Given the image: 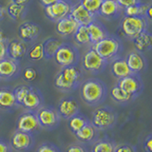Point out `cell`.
<instances>
[{"label":"cell","instance_id":"6da1fadb","mask_svg":"<svg viewBox=\"0 0 152 152\" xmlns=\"http://www.w3.org/2000/svg\"><path fill=\"white\" fill-rule=\"evenodd\" d=\"M108 89L102 80L90 78L82 82L80 86V96L89 107H99L107 97Z\"/></svg>","mask_w":152,"mask_h":152},{"label":"cell","instance_id":"7a4b0ae2","mask_svg":"<svg viewBox=\"0 0 152 152\" xmlns=\"http://www.w3.org/2000/svg\"><path fill=\"white\" fill-rule=\"evenodd\" d=\"M82 69L78 65L65 66L55 75L53 85L62 92L73 91L82 84Z\"/></svg>","mask_w":152,"mask_h":152},{"label":"cell","instance_id":"3957f363","mask_svg":"<svg viewBox=\"0 0 152 152\" xmlns=\"http://www.w3.org/2000/svg\"><path fill=\"white\" fill-rule=\"evenodd\" d=\"M117 112L109 106L97 107L92 114L90 124L99 131H104L112 128L117 123Z\"/></svg>","mask_w":152,"mask_h":152},{"label":"cell","instance_id":"277c9868","mask_svg":"<svg viewBox=\"0 0 152 152\" xmlns=\"http://www.w3.org/2000/svg\"><path fill=\"white\" fill-rule=\"evenodd\" d=\"M91 48L101 58L107 61V63L118 58V55L122 50L121 42L117 38L112 36L104 38L101 41L97 42L96 44L92 45Z\"/></svg>","mask_w":152,"mask_h":152},{"label":"cell","instance_id":"5b68a950","mask_svg":"<svg viewBox=\"0 0 152 152\" xmlns=\"http://www.w3.org/2000/svg\"><path fill=\"white\" fill-rule=\"evenodd\" d=\"M53 59L57 65L65 68V66L77 65L80 60V54L75 46L69 43H62V45L55 52Z\"/></svg>","mask_w":152,"mask_h":152},{"label":"cell","instance_id":"8992f818","mask_svg":"<svg viewBox=\"0 0 152 152\" xmlns=\"http://www.w3.org/2000/svg\"><path fill=\"white\" fill-rule=\"evenodd\" d=\"M36 112L39 126L43 129L53 130L60 125L61 118L56 108L52 106H43Z\"/></svg>","mask_w":152,"mask_h":152},{"label":"cell","instance_id":"52a82bcc","mask_svg":"<svg viewBox=\"0 0 152 152\" xmlns=\"http://www.w3.org/2000/svg\"><path fill=\"white\" fill-rule=\"evenodd\" d=\"M146 27L147 23L145 17L141 16H125L121 23L123 33L131 40L144 31H146Z\"/></svg>","mask_w":152,"mask_h":152},{"label":"cell","instance_id":"ba28073f","mask_svg":"<svg viewBox=\"0 0 152 152\" xmlns=\"http://www.w3.org/2000/svg\"><path fill=\"white\" fill-rule=\"evenodd\" d=\"M117 86L127 94L137 99L144 91L145 85L140 74H133L126 76L118 80Z\"/></svg>","mask_w":152,"mask_h":152},{"label":"cell","instance_id":"9c48e42d","mask_svg":"<svg viewBox=\"0 0 152 152\" xmlns=\"http://www.w3.org/2000/svg\"><path fill=\"white\" fill-rule=\"evenodd\" d=\"M107 62L101 58L92 48L86 51L82 60V66L83 69L92 74H99L102 73L107 68Z\"/></svg>","mask_w":152,"mask_h":152},{"label":"cell","instance_id":"30bf717a","mask_svg":"<svg viewBox=\"0 0 152 152\" xmlns=\"http://www.w3.org/2000/svg\"><path fill=\"white\" fill-rule=\"evenodd\" d=\"M41 127L38 123L36 112L26 110L20 114L16 122V130L28 133L30 135H35L39 133Z\"/></svg>","mask_w":152,"mask_h":152},{"label":"cell","instance_id":"8fae6325","mask_svg":"<svg viewBox=\"0 0 152 152\" xmlns=\"http://www.w3.org/2000/svg\"><path fill=\"white\" fill-rule=\"evenodd\" d=\"M56 110L61 119L68 121L71 117L80 113V104L73 97H65L59 101Z\"/></svg>","mask_w":152,"mask_h":152},{"label":"cell","instance_id":"7c38bea8","mask_svg":"<svg viewBox=\"0 0 152 152\" xmlns=\"http://www.w3.org/2000/svg\"><path fill=\"white\" fill-rule=\"evenodd\" d=\"M34 145V139L33 136L28 134V133L15 130L10 139V145L17 152L28 151L32 148Z\"/></svg>","mask_w":152,"mask_h":152},{"label":"cell","instance_id":"4fadbf2b","mask_svg":"<svg viewBox=\"0 0 152 152\" xmlns=\"http://www.w3.org/2000/svg\"><path fill=\"white\" fill-rule=\"evenodd\" d=\"M71 9V5L66 0H58L50 6L45 7V13L52 21H59L68 16Z\"/></svg>","mask_w":152,"mask_h":152},{"label":"cell","instance_id":"5bb4252c","mask_svg":"<svg viewBox=\"0 0 152 152\" xmlns=\"http://www.w3.org/2000/svg\"><path fill=\"white\" fill-rule=\"evenodd\" d=\"M20 71L21 69L18 62L9 58V57L0 61V80H14L20 74Z\"/></svg>","mask_w":152,"mask_h":152},{"label":"cell","instance_id":"9a60e30c","mask_svg":"<svg viewBox=\"0 0 152 152\" xmlns=\"http://www.w3.org/2000/svg\"><path fill=\"white\" fill-rule=\"evenodd\" d=\"M44 106V97L39 89L31 87L26 97L24 98L22 106L28 111H36Z\"/></svg>","mask_w":152,"mask_h":152},{"label":"cell","instance_id":"2e32d148","mask_svg":"<svg viewBox=\"0 0 152 152\" xmlns=\"http://www.w3.org/2000/svg\"><path fill=\"white\" fill-rule=\"evenodd\" d=\"M69 16L72 17L74 20L78 23L79 26H85L87 27L89 23H91L94 20V15L87 11L84 6L80 2L71 6Z\"/></svg>","mask_w":152,"mask_h":152},{"label":"cell","instance_id":"e0dca14e","mask_svg":"<svg viewBox=\"0 0 152 152\" xmlns=\"http://www.w3.org/2000/svg\"><path fill=\"white\" fill-rule=\"evenodd\" d=\"M76 140L82 145H92L99 140V130L96 129L90 122L74 134Z\"/></svg>","mask_w":152,"mask_h":152},{"label":"cell","instance_id":"ac0fdd59","mask_svg":"<svg viewBox=\"0 0 152 152\" xmlns=\"http://www.w3.org/2000/svg\"><path fill=\"white\" fill-rule=\"evenodd\" d=\"M128 69L133 74H140L146 68V61L145 56L136 50L131 51L126 58Z\"/></svg>","mask_w":152,"mask_h":152},{"label":"cell","instance_id":"d6986e66","mask_svg":"<svg viewBox=\"0 0 152 152\" xmlns=\"http://www.w3.org/2000/svg\"><path fill=\"white\" fill-rule=\"evenodd\" d=\"M13 88H0V110L5 112L13 111L17 107Z\"/></svg>","mask_w":152,"mask_h":152},{"label":"cell","instance_id":"ffe728a7","mask_svg":"<svg viewBox=\"0 0 152 152\" xmlns=\"http://www.w3.org/2000/svg\"><path fill=\"white\" fill-rule=\"evenodd\" d=\"M78 27H79L78 23L71 16L68 15L56 22L55 31L60 36L68 37L70 35H73L76 30L78 28Z\"/></svg>","mask_w":152,"mask_h":152},{"label":"cell","instance_id":"44dd1931","mask_svg":"<svg viewBox=\"0 0 152 152\" xmlns=\"http://www.w3.org/2000/svg\"><path fill=\"white\" fill-rule=\"evenodd\" d=\"M40 28L35 23L27 21L22 23L18 28V36L23 42L33 41L39 35Z\"/></svg>","mask_w":152,"mask_h":152},{"label":"cell","instance_id":"7402d4cb","mask_svg":"<svg viewBox=\"0 0 152 152\" xmlns=\"http://www.w3.org/2000/svg\"><path fill=\"white\" fill-rule=\"evenodd\" d=\"M8 57L16 62L21 61L27 53V45L20 39H13L8 43Z\"/></svg>","mask_w":152,"mask_h":152},{"label":"cell","instance_id":"603a6c76","mask_svg":"<svg viewBox=\"0 0 152 152\" xmlns=\"http://www.w3.org/2000/svg\"><path fill=\"white\" fill-rule=\"evenodd\" d=\"M87 30L88 32L89 41L91 45L96 44L97 42L101 41L104 38L108 36V33L107 31L106 30V28L98 21L93 20L91 23H89L87 26Z\"/></svg>","mask_w":152,"mask_h":152},{"label":"cell","instance_id":"cb8c5ba5","mask_svg":"<svg viewBox=\"0 0 152 152\" xmlns=\"http://www.w3.org/2000/svg\"><path fill=\"white\" fill-rule=\"evenodd\" d=\"M122 8L116 0H103L98 13L106 18H114L121 12Z\"/></svg>","mask_w":152,"mask_h":152},{"label":"cell","instance_id":"d4e9b609","mask_svg":"<svg viewBox=\"0 0 152 152\" xmlns=\"http://www.w3.org/2000/svg\"><path fill=\"white\" fill-rule=\"evenodd\" d=\"M110 71H111V74L118 80L131 74V71L129 70V69H128V66L126 65V59L120 58V57L114 59L111 62Z\"/></svg>","mask_w":152,"mask_h":152},{"label":"cell","instance_id":"484cf974","mask_svg":"<svg viewBox=\"0 0 152 152\" xmlns=\"http://www.w3.org/2000/svg\"><path fill=\"white\" fill-rule=\"evenodd\" d=\"M132 41L134 43L136 51L142 53V52H145L151 49L152 35L148 31H144Z\"/></svg>","mask_w":152,"mask_h":152},{"label":"cell","instance_id":"4316f807","mask_svg":"<svg viewBox=\"0 0 152 152\" xmlns=\"http://www.w3.org/2000/svg\"><path fill=\"white\" fill-rule=\"evenodd\" d=\"M109 95H110L111 99L113 100L114 102L119 104H127L131 102H133L134 100H136L133 96L131 95L127 94L126 92L124 91L123 89H121L120 88L118 87L117 85H115L114 87L111 88L110 92H109Z\"/></svg>","mask_w":152,"mask_h":152},{"label":"cell","instance_id":"83f0119b","mask_svg":"<svg viewBox=\"0 0 152 152\" xmlns=\"http://www.w3.org/2000/svg\"><path fill=\"white\" fill-rule=\"evenodd\" d=\"M89 123V119L82 113H78L68 120V126L70 132L74 135L81 128H83L87 124Z\"/></svg>","mask_w":152,"mask_h":152},{"label":"cell","instance_id":"f1b7e54d","mask_svg":"<svg viewBox=\"0 0 152 152\" xmlns=\"http://www.w3.org/2000/svg\"><path fill=\"white\" fill-rule=\"evenodd\" d=\"M43 43L44 47V55L46 59H51L53 58L55 52L59 49V47L62 45V42L55 38H48Z\"/></svg>","mask_w":152,"mask_h":152},{"label":"cell","instance_id":"f546056e","mask_svg":"<svg viewBox=\"0 0 152 152\" xmlns=\"http://www.w3.org/2000/svg\"><path fill=\"white\" fill-rule=\"evenodd\" d=\"M116 144L109 139L97 140L92 144L91 152H114Z\"/></svg>","mask_w":152,"mask_h":152},{"label":"cell","instance_id":"4dcf8cb0","mask_svg":"<svg viewBox=\"0 0 152 152\" xmlns=\"http://www.w3.org/2000/svg\"><path fill=\"white\" fill-rule=\"evenodd\" d=\"M149 5L138 3L128 8L124 9V13L126 16H141L145 17V12L148 9Z\"/></svg>","mask_w":152,"mask_h":152},{"label":"cell","instance_id":"1f68e13d","mask_svg":"<svg viewBox=\"0 0 152 152\" xmlns=\"http://www.w3.org/2000/svg\"><path fill=\"white\" fill-rule=\"evenodd\" d=\"M73 38H74L75 43L79 46H85V45L90 44L88 32L87 30V27H85V26L78 27V28L76 30V31L73 34Z\"/></svg>","mask_w":152,"mask_h":152},{"label":"cell","instance_id":"d6a6232c","mask_svg":"<svg viewBox=\"0 0 152 152\" xmlns=\"http://www.w3.org/2000/svg\"><path fill=\"white\" fill-rule=\"evenodd\" d=\"M7 12L9 13V15L11 16L13 20H18L22 17L26 11V5L22 4H16L11 2L9 4L8 8H6Z\"/></svg>","mask_w":152,"mask_h":152},{"label":"cell","instance_id":"836d02e7","mask_svg":"<svg viewBox=\"0 0 152 152\" xmlns=\"http://www.w3.org/2000/svg\"><path fill=\"white\" fill-rule=\"evenodd\" d=\"M28 57L31 61H40L45 58L43 43H36L28 51Z\"/></svg>","mask_w":152,"mask_h":152},{"label":"cell","instance_id":"e575fe53","mask_svg":"<svg viewBox=\"0 0 152 152\" xmlns=\"http://www.w3.org/2000/svg\"><path fill=\"white\" fill-rule=\"evenodd\" d=\"M102 1L103 0H80V3L83 5L84 8L87 11H88L91 14L95 15L99 12Z\"/></svg>","mask_w":152,"mask_h":152},{"label":"cell","instance_id":"d590c367","mask_svg":"<svg viewBox=\"0 0 152 152\" xmlns=\"http://www.w3.org/2000/svg\"><path fill=\"white\" fill-rule=\"evenodd\" d=\"M30 88H31L30 86H23V85H19L15 88H13L14 96H15L16 104H17L18 107L22 106L23 100L26 97V95L28 92Z\"/></svg>","mask_w":152,"mask_h":152},{"label":"cell","instance_id":"8d00e7d4","mask_svg":"<svg viewBox=\"0 0 152 152\" xmlns=\"http://www.w3.org/2000/svg\"><path fill=\"white\" fill-rule=\"evenodd\" d=\"M37 78V71L32 66H28L23 70V79L28 83L33 82Z\"/></svg>","mask_w":152,"mask_h":152},{"label":"cell","instance_id":"74e56055","mask_svg":"<svg viewBox=\"0 0 152 152\" xmlns=\"http://www.w3.org/2000/svg\"><path fill=\"white\" fill-rule=\"evenodd\" d=\"M36 152H61L58 146L50 142H45L38 146Z\"/></svg>","mask_w":152,"mask_h":152},{"label":"cell","instance_id":"f35d334b","mask_svg":"<svg viewBox=\"0 0 152 152\" xmlns=\"http://www.w3.org/2000/svg\"><path fill=\"white\" fill-rule=\"evenodd\" d=\"M114 152H137V149L134 145L130 144H120L116 145Z\"/></svg>","mask_w":152,"mask_h":152},{"label":"cell","instance_id":"ab89813d","mask_svg":"<svg viewBox=\"0 0 152 152\" xmlns=\"http://www.w3.org/2000/svg\"><path fill=\"white\" fill-rule=\"evenodd\" d=\"M66 152H88L85 145L82 144H71L68 146Z\"/></svg>","mask_w":152,"mask_h":152},{"label":"cell","instance_id":"60d3db41","mask_svg":"<svg viewBox=\"0 0 152 152\" xmlns=\"http://www.w3.org/2000/svg\"><path fill=\"white\" fill-rule=\"evenodd\" d=\"M142 148L145 152H152V135L148 134L145 138V141L142 142Z\"/></svg>","mask_w":152,"mask_h":152},{"label":"cell","instance_id":"b9f144b4","mask_svg":"<svg viewBox=\"0 0 152 152\" xmlns=\"http://www.w3.org/2000/svg\"><path fill=\"white\" fill-rule=\"evenodd\" d=\"M116 2L122 9H126L130 6H133V5L140 3L139 0H116Z\"/></svg>","mask_w":152,"mask_h":152},{"label":"cell","instance_id":"7bdbcfd3","mask_svg":"<svg viewBox=\"0 0 152 152\" xmlns=\"http://www.w3.org/2000/svg\"><path fill=\"white\" fill-rule=\"evenodd\" d=\"M8 43H0V61L8 57Z\"/></svg>","mask_w":152,"mask_h":152},{"label":"cell","instance_id":"ee69618b","mask_svg":"<svg viewBox=\"0 0 152 152\" xmlns=\"http://www.w3.org/2000/svg\"><path fill=\"white\" fill-rule=\"evenodd\" d=\"M0 152H12L11 145L4 139H0Z\"/></svg>","mask_w":152,"mask_h":152},{"label":"cell","instance_id":"f6af8a7d","mask_svg":"<svg viewBox=\"0 0 152 152\" xmlns=\"http://www.w3.org/2000/svg\"><path fill=\"white\" fill-rule=\"evenodd\" d=\"M58 0H40L41 4L43 5L44 7H48V6H50V5L54 4L55 2H57Z\"/></svg>","mask_w":152,"mask_h":152},{"label":"cell","instance_id":"bcb514c9","mask_svg":"<svg viewBox=\"0 0 152 152\" xmlns=\"http://www.w3.org/2000/svg\"><path fill=\"white\" fill-rule=\"evenodd\" d=\"M6 12H7L6 8H5L2 4H0V21H1L2 19L5 17V15H6Z\"/></svg>","mask_w":152,"mask_h":152},{"label":"cell","instance_id":"7dc6e473","mask_svg":"<svg viewBox=\"0 0 152 152\" xmlns=\"http://www.w3.org/2000/svg\"><path fill=\"white\" fill-rule=\"evenodd\" d=\"M0 43H8V38L6 33L2 30H0Z\"/></svg>","mask_w":152,"mask_h":152},{"label":"cell","instance_id":"c3c4849f","mask_svg":"<svg viewBox=\"0 0 152 152\" xmlns=\"http://www.w3.org/2000/svg\"><path fill=\"white\" fill-rule=\"evenodd\" d=\"M12 3H16V4H22V5H26L28 0H11Z\"/></svg>","mask_w":152,"mask_h":152},{"label":"cell","instance_id":"681fc988","mask_svg":"<svg viewBox=\"0 0 152 152\" xmlns=\"http://www.w3.org/2000/svg\"><path fill=\"white\" fill-rule=\"evenodd\" d=\"M145 15L147 16V18H148V19H151L152 18V15H151V6H150V5H149L148 9H147L146 12H145Z\"/></svg>","mask_w":152,"mask_h":152}]
</instances>
